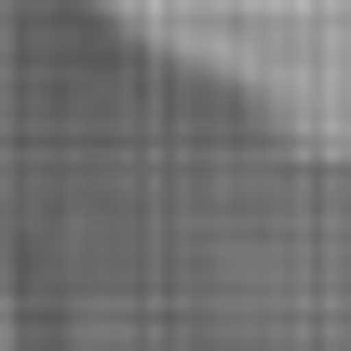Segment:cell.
<instances>
[{"mask_svg": "<svg viewBox=\"0 0 351 351\" xmlns=\"http://www.w3.org/2000/svg\"><path fill=\"white\" fill-rule=\"evenodd\" d=\"M176 54L270 95L298 135H351V0H135Z\"/></svg>", "mask_w": 351, "mask_h": 351, "instance_id": "obj_1", "label": "cell"}]
</instances>
